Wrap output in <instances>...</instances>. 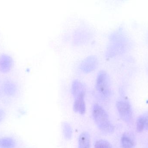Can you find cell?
Wrapping results in <instances>:
<instances>
[{"label": "cell", "instance_id": "4fadbf2b", "mask_svg": "<svg viewBox=\"0 0 148 148\" xmlns=\"http://www.w3.org/2000/svg\"><path fill=\"white\" fill-rule=\"evenodd\" d=\"M95 148H112V147L111 144L107 140H100L96 142Z\"/></svg>", "mask_w": 148, "mask_h": 148}, {"label": "cell", "instance_id": "9c48e42d", "mask_svg": "<svg viewBox=\"0 0 148 148\" xmlns=\"http://www.w3.org/2000/svg\"><path fill=\"white\" fill-rule=\"evenodd\" d=\"M121 146L122 148H134V142L129 135L124 134L121 138Z\"/></svg>", "mask_w": 148, "mask_h": 148}, {"label": "cell", "instance_id": "3957f363", "mask_svg": "<svg viewBox=\"0 0 148 148\" xmlns=\"http://www.w3.org/2000/svg\"><path fill=\"white\" fill-rule=\"evenodd\" d=\"M116 106L121 119L127 123L130 122L132 120V111L130 103L127 102L119 101Z\"/></svg>", "mask_w": 148, "mask_h": 148}, {"label": "cell", "instance_id": "e0dca14e", "mask_svg": "<svg viewBox=\"0 0 148 148\" xmlns=\"http://www.w3.org/2000/svg\"><path fill=\"white\" fill-rule=\"evenodd\" d=\"M1 90H0V95H1Z\"/></svg>", "mask_w": 148, "mask_h": 148}, {"label": "cell", "instance_id": "30bf717a", "mask_svg": "<svg viewBox=\"0 0 148 148\" xmlns=\"http://www.w3.org/2000/svg\"><path fill=\"white\" fill-rule=\"evenodd\" d=\"M83 92H85L83 84L77 80L74 81L72 84V93L74 96Z\"/></svg>", "mask_w": 148, "mask_h": 148}, {"label": "cell", "instance_id": "9a60e30c", "mask_svg": "<svg viewBox=\"0 0 148 148\" xmlns=\"http://www.w3.org/2000/svg\"><path fill=\"white\" fill-rule=\"evenodd\" d=\"M145 123V129L148 130V111L143 115Z\"/></svg>", "mask_w": 148, "mask_h": 148}, {"label": "cell", "instance_id": "ba28073f", "mask_svg": "<svg viewBox=\"0 0 148 148\" xmlns=\"http://www.w3.org/2000/svg\"><path fill=\"white\" fill-rule=\"evenodd\" d=\"M78 148H90V136L87 132L81 134L78 139Z\"/></svg>", "mask_w": 148, "mask_h": 148}, {"label": "cell", "instance_id": "8fae6325", "mask_svg": "<svg viewBox=\"0 0 148 148\" xmlns=\"http://www.w3.org/2000/svg\"><path fill=\"white\" fill-rule=\"evenodd\" d=\"M62 132L64 138L67 140H69L72 138L73 136V129L71 125L66 122L62 124Z\"/></svg>", "mask_w": 148, "mask_h": 148}, {"label": "cell", "instance_id": "277c9868", "mask_svg": "<svg viewBox=\"0 0 148 148\" xmlns=\"http://www.w3.org/2000/svg\"><path fill=\"white\" fill-rule=\"evenodd\" d=\"M14 65V60L8 54L0 55V73L6 74L10 72Z\"/></svg>", "mask_w": 148, "mask_h": 148}, {"label": "cell", "instance_id": "2e32d148", "mask_svg": "<svg viewBox=\"0 0 148 148\" xmlns=\"http://www.w3.org/2000/svg\"><path fill=\"white\" fill-rule=\"evenodd\" d=\"M5 116V113L3 110L0 109V122L1 121L3 120V118Z\"/></svg>", "mask_w": 148, "mask_h": 148}, {"label": "cell", "instance_id": "6da1fadb", "mask_svg": "<svg viewBox=\"0 0 148 148\" xmlns=\"http://www.w3.org/2000/svg\"><path fill=\"white\" fill-rule=\"evenodd\" d=\"M92 115L96 124L101 131L105 134L113 133L114 127L108 114L102 107L98 104H95L92 109Z\"/></svg>", "mask_w": 148, "mask_h": 148}, {"label": "cell", "instance_id": "5bb4252c", "mask_svg": "<svg viewBox=\"0 0 148 148\" xmlns=\"http://www.w3.org/2000/svg\"><path fill=\"white\" fill-rule=\"evenodd\" d=\"M145 129V123L144 119L142 115L138 118L136 122V130L137 132L141 133Z\"/></svg>", "mask_w": 148, "mask_h": 148}, {"label": "cell", "instance_id": "8992f818", "mask_svg": "<svg viewBox=\"0 0 148 148\" xmlns=\"http://www.w3.org/2000/svg\"><path fill=\"white\" fill-rule=\"evenodd\" d=\"M2 89L6 95L13 96L17 93L18 87L16 83L13 80L6 79L3 81Z\"/></svg>", "mask_w": 148, "mask_h": 148}, {"label": "cell", "instance_id": "7a4b0ae2", "mask_svg": "<svg viewBox=\"0 0 148 148\" xmlns=\"http://www.w3.org/2000/svg\"><path fill=\"white\" fill-rule=\"evenodd\" d=\"M97 91L104 97H108L110 93V83L108 74L101 70L98 73L96 79Z\"/></svg>", "mask_w": 148, "mask_h": 148}, {"label": "cell", "instance_id": "7c38bea8", "mask_svg": "<svg viewBox=\"0 0 148 148\" xmlns=\"http://www.w3.org/2000/svg\"><path fill=\"white\" fill-rule=\"evenodd\" d=\"M15 145V142L11 138H3L0 139V147L14 148Z\"/></svg>", "mask_w": 148, "mask_h": 148}, {"label": "cell", "instance_id": "52a82bcc", "mask_svg": "<svg viewBox=\"0 0 148 148\" xmlns=\"http://www.w3.org/2000/svg\"><path fill=\"white\" fill-rule=\"evenodd\" d=\"M98 64V60L95 56H90L85 58L81 63L80 67L85 72H89L95 68Z\"/></svg>", "mask_w": 148, "mask_h": 148}, {"label": "cell", "instance_id": "5b68a950", "mask_svg": "<svg viewBox=\"0 0 148 148\" xmlns=\"http://www.w3.org/2000/svg\"><path fill=\"white\" fill-rule=\"evenodd\" d=\"M85 92L80 93L75 97L73 109L76 113H79L81 114H84L86 111L85 97Z\"/></svg>", "mask_w": 148, "mask_h": 148}]
</instances>
